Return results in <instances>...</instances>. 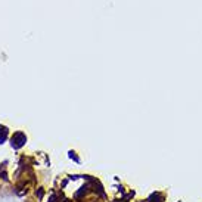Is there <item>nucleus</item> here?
Returning a JSON list of instances; mask_svg holds the SVG:
<instances>
[{"label": "nucleus", "instance_id": "obj_1", "mask_svg": "<svg viewBox=\"0 0 202 202\" xmlns=\"http://www.w3.org/2000/svg\"><path fill=\"white\" fill-rule=\"evenodd\" d=\"M164 198L159 193H152V196L149 198V202H162Z\"/></svg>", "mask_w": 202, "mask_h": 202}]
</instances>
